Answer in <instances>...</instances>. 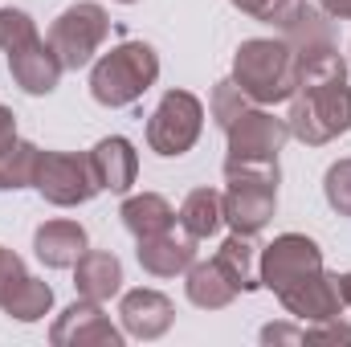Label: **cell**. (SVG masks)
<instances>
[{
  "label": "cell",
  "instance_id": "cell-6",
  "mask_svg": "<svg viewBox=\"0 0 351 347\" xmlns=\"http://www.w3.org/2000/svg\"><path fill=\"white\" fill-rule=\"evenodd\" d=\"M33 188L53 208H78V204H90L102 192L98 176L90 168V156H78V152H41Z\"/></svg>",
  "mask_w": 351,
  "mask_h": 347
},
{
  "label": "cell",
  "instance_id": "cell-27",
  "mask_svg": "<svg viewBox=\"0 0 351 347\" xmlns=\"http://www.w3.org/2000/svg\"><path fill=\"white\" fill-rule=\"evenodd\" d=\"M237 12H245V16H254V21H262L269 29H286V21L302 8V0H229Z\"/></svg>",
  "mask_w": 351,
  "mask_h": 347
},
{
  "label": "cell",
  "instance_id": "cell-4",
  "mask_svg": "<svg viewBox=\"0 0 351 347\" xmlns=\"http://www.w3.org/2000/svg\"><path fill=\"white\" fill-rule=\"evenodd\" d=\"M110 37V12L94 0H78L70 8H62L45 33V41L53 45V53L62 58L66 70H86L98 58V49Z\"/></svg>",
  "mask_w": 351,
  "mask_h": 347
},
{
  "label": "cell",
  "instance_id": "cell-20",
  "mask_svg": "<svg viewBox=\"0 0 351 347\" xmlns=\"http://www.w3.org/2000/svg\"><path fill=\"white\" fill-rule=\"evenodd\" d=\"M258 246H254V237H245V233H229L221 246H217V254L213 261L221 265V274L237 286V294H254V290H262V274H258Z\"/></svg>",
  "mask_w": 351,
  "mask_h": 347
},
{
  "label": "cell",
  "instance_id": "cell-5",
  "mask_svg": "<svg viewBox=\"0 0 351 347\" xmlns=\"http://www.w3.org/2000/svg\"><path fill=\"white\" fill-rule=\"evenodd\" d=\"M204 131V102L192 90H168L147 119V147L164 160L188 156Z\"/></svg>",
  "mask_w": 351,
  "mask_h": 347
},
{
  "label": "cell",
  "instance_id": "cell-21",
  "mask_svg": "<svg viewBox=\"0 0 351 347\" xmlns=\"http://www.w3.org/2000/svg\"><path fill=\"white\" fill-rule=\"evenodd\" d=\"M184 294L196 311H225L237 298V286L221 274L217 261H192L184 270Z\"/></svg>",
  "mask_w": 351,
  "mask_h": 347
},
{
  "label": "cell",
  "instance_id": "cell-7",
  "mask_svg": "<svg viewBox=\"0 0 351 347\" xmlns=\"http://www.w3.org/2000/svg\"><path fill=\"white\" fill-rule=\"evenodd\" d=\"M315 270H323V250L306 233H278L258 254L262 290H274V294H282L286 286H294L298 278H306Z\"/></svg>",
  "mask_w": 351,
  "mask_h": 347
},
{
  "label": "cell",
  "instance_id": "cell-18",
  "mask_svg": "<svg viewBox=\"0 0 351 347\" xmlns=\"http://www.w3.org/2000/svg\"><path fill=\"white\" fill-rule=\"evenodd\" d=\"M278 37L294 49V58H311V53H323V49H339V45H335L331 16H327L319 4H311V0H302V8L286 21V29H282Z\"/></svg>",
  "mask_w": 351,
  "mask_h": 347
},
{
  "label": "cell",
  "instance_id": "cell-32",
  "mask_svg": "<svg viewBox=\"0 0 351 347\" xmlns=\"http://www.w3.org/2000/svg\"><path fill=\"white\" fill-rule=\"evenodd\" d=\"M262 344H306V331L302 327H290V323H265Z\"/></svg>",
  "mask_w": 351,
  "mask_h": 347
},
{
  "label": "cell",
  "instance_id": "cell-1",
  "mask_svg": "<svg viewBox=\"0 0 351 347\" xmlns=\"http://www.w3.org/2000/svg\"><path fill=\"white\" fill-rule=\"evenodd\" d=\"M286 127H290V139L306 147H327L331 139L351 131L348 58L339 49L298 58V90L290 98Z\"/></svg>",
  "mask_w": 351,
  "mask_h": 347
},
{
  "label": "cell",
  "instance_id": "cell-36",
  "mask_svg": "<svg viewBox=\"0 0 351 347\" xmlns=\"http://www.w3.org/2000/svg\"><path fill=\"white\" fill-rule=\"evenodd\" d=\"M114 4H139V0H114Z\"/></svg>",
  "mask_w": 351,
  "mask_h": 347
},
{
  "label": "cell",
  "instance_id": "cell-29",
  "mask_svg": "<svg viewBox=\"0 0 351 347\" xmlns=\"http://www.w3.org/2000/svg\"><path fill=\"white\" fill-rule=\"evenodd\" d=\"M225 180H254V184H278V160H237L225 156Z\"/></svg>",
  "mask_w": 351,
  "mask_h": 347
},
{
  "label": "cell",
  "instance_id": "cell-14",
  "mask_svg": "<svg viewBox=\"0 0 351 347\" xmlns=\"http://www.w3.org/2000/svg\"><path fill=\"white\" fill-rule=\"evenodd\" d=\"M86 156H90V168L98 176V188H102V192L127 196L131 184L139 180V152H135V143H131L127 135H106V139H98Z\"/></svg>",
  "mask_w": 351,
  "mask_h": 347
},
{
  "label": "cell",
  "instance_id": "cell-26",
  "mask_svg": "<svg viewBox=\"0 0 351 347\" xmlns=\"http://www.w3.org/2000/svg\"><path fill=\"white\" fill-rule=\"evenodd\" d=\"M41 33H37V21L25 12V8H0V49L4 53H16L21 45H29V41H37Z\"/></svg>",
  "mask_w": 351,
  "mask_h": 347
},
{
  "label": "cell",
  "instance_id": "cell-23",
  "mask_svg": "<svg viewBox=\"0 0 351 347\" xmlns=\"http://www.w3.org/2000/svg\"><path fill=\"white\" fill-rule=\"evenodd\" d=\"M0 311H4L8 319H16V323H41V319L53 311V290H49V282L25 274V278L4 294Z\"/></svg>",
  "mask_w": 351,
  "mask_h": 347
},
{
  "label": "cell",
  "instance_id": "cell-24",
  "mask_svg": "<svg viewBox=\"0 0 351 347\" xmlns=\"http://www.w3.org/2000/svg\"><path fill=\"white\" fill-rule=\"evenodd\" d=\"M37 156L41 147L12 135L8 143H0V192H21V188H33V176H37Z\"/></svg>",
  "mask_w": 351,
  "mask_h": 347
},
{
  "label": "cell",
  "instance_id": "cell-11",
  "mask_svg": "<svg viewBox=\"0 0 351 347\" xmlns=\"http://www.w3.org/2000/svg\"><path fill=\"white\" fill-rule=\"evenodd\" d=\"M176 323V307L164 290H152V286H139V290H123L119 294V327L131 335V339H164Z\"/></svg>",
  "mask_w": 351,
  "mask_h": 347
},
{
  "label": "cell",
  "instance_id": "cell-10",
  "mask_svg": "<svg viewBox=\"0 0 351 347\" xmlns=\"http://www.w3.org/2000/svg\"><path fill=\"white\" fill-rule=\"evenodd\" d=\"M225 204V225L233 233L258 237L278 213V184H254V180H225L221 192Z\"/></svg>",
  "mask_w": 351,
  "mask_h": 347
},
{
  "label": "cell",
  "instance_id": "cell-28",
  "mask_svg": "<svg viewBox=\"0 0 351 347\" xmlns=\"http://www.w3.org/2000/svg\"><path fill=\"white\" fill-rule=\"evenodd\" d=\"M323 196H327V204L339 217H351V156L348 160H335L327 168V176H323Z\"/></svg>",
  "mask_w": 351,
  "mask_h": 347
},
{
  "label": "cell",
  "instance_id": "cell-30",
  "mask_svg": "<svg viewBox=\"0 0 351 347\" xmlns=\"http://www.w3.org/2000/svg\"><path fill=\"white\" fill-rule=\"evenodd\" d=\"M25 274H29V270H25L21 254H16V250H8V246H0V302H4V294H8Z\"/></svg>",
  "mask_w": 351,
  "mask_h": 347
},
{
  "label": "cell",
  "instance_id": "cell-13",
  "mask_svg": "<svg viewBox=\"0 0 351 347\" xmlns=\"http://www.w3.org/2000/svg\"><path fill=\"white\" fill-rule=\"evenodd\" d=\"M8 74H12V82L25 90L29 98H45V94L58 90L66 66H62V58L53 53V45H49L45 37H37V41L21 45L16 53H8Z\"/></svg>",
  "mask_w": 351,
  "mask_h": 347
},
{
  "label": "cell",
  "instance_id": "cell-33",
  "mask_svg": "<svg viewBox=\"0 0 351 347\" xmlns=\"http://www.w3.org/2000/svg\"><path fill=\"white\" fill-rule=\"evenodd\" d=\"M319 8H323L331 21H351V0H319Z\"/></svg>",
  "mask_w": 351,
  "mask_h": 347
},
{
  "label": "cell",
  "instance_id": "cell-35",
  "mask_svg": "<svg viewBox=\"0 0 351 347\" xmlns=\"http://www.w3.org/2000/svg\"><path fill=\"white\" fill-rule=\"evenodd\" d=\"M339 298H343V307H351V270L339 274Z\"/></svg>",
  "mask_w": 351,
  "mask_h": 347
},
{
  "label": "cell",
  "instance_id": "cell-16",
  "mask_svg": "<svg viewBox=\"0 0 351 347\" xmlns=\"http://www.w3.org/2000/svg\"><path fill=\"white\" fill-rule=\"evenodd\" d=\"M135 258L143 265V274H152V278H176V274H184L196 261V241L188 233L176 237L172 229H168V233L135 241Z\"/></svg>",
  "mask_w": 351,
  "mask_h": 347
},
{
  "label": "cell",
  "instance_id": "cell-25",
  "mask_svg": "<svg viewBox=\"0 0 351 347\" xmlns=\"http://www.w3.org/2000/svg\"><path fill=\"white\" fill-rule=\"evenodd\" d=\"M250 106H254V102H250V94L237 86L233 78H221V82L213 86V94H208V115H213V123H217L221 131H225L237 115H245Z\"/></svg>",
  "mask_w": 351,
  "mask_h": 347
},
{
  "label": "cell",
  "instance_id": "cell-22",
  "mask_svg": "<svg viewBox=\"0 0 351 347\" xmlns=\"http://www.w3.org/2000/svg\"><path fill=\"white\" fill-rule=\"evenodd\" d=\"M176 225L192 237V241H208L221 225H225V204L217 188H192L180 208H176Z\"/></svg>",
  "mask_w": 351,
  "mask_h": 347
},
{
  "label": "cell",
  "instance_id": "cell-19",
  "mask_svg": "<svg viewBox=\"0 0 351 347\" xmlns=\"http://www.w3.org/2000/svg\"><path fill=\"white\" fill-rule=\"evenodd\" d=\"M119 217H123V229L143 241V237H156V233H168L176 225V208L168 196L160 192H135L119 204Z\"/></svg>",
  "mask_w": 351,
  "mask_h": 347
},
{
  "label": "cell",
  "instance_id": "cell-31",
  "mask_svg": "<svg viewBox=\"0 0 351 347\" xmlns=\"http://www.w3.org/2000/svg\"><path fill=\"white\" fill-rule=\"evenodd\" d=\"M302 331H306V344H315V339H331V344H351V327H348V323H339V319H327V323H306Z\"/></svg>",
  "mask_w": 351,
  "mask_h": 347
},
{
  "label": "cell",
  "instance_id": "cell-17",
  "mask_svg": "<svg viewBox=\"0 0 351 347\" xmlns=\"http://www.w3.org/2000/svg\"><path fill=\"white\" fill-rule=\"evenodd\" d=\"M74 290L94 302H110L123 294V261L110 250H86L74 261Z\"/></svg>",
  "mask_w": 351,
  "mask_h": 347
},
{
  "label": "cell",
  "instance_id": "cell-12",
  "mask_svg": "<svg viewBox=\"0 0 351 347\" xmlns=\"http://www.w3.org/2000/svg\"><path fill=\"white\" fill-rule=\"evenodd\" d=\"M278 302L286 307V315L302 319V323H327V319H339L343 311V298H339V274H331L327 265L298 278L294 286H286L278 294Z\"/></svg>",
  "mask_w": 351,
  "mask_h": 347
},
{
  "label": "cell",
  "instance_id": "cell-3",
  "mask_svg": "<svg viewBox=\"0 0 351 347\" xmlns=\"http://www.w3.org/2000/svg\"><path fill=\"white\" fill-rule=\"evenodd\" d=\"M233 82L254 106L290 102L298 90V58L282 37H250L233 53Z\"/></svg>",
  "mask_w": 351,
  "mask_h": 347
},
{
  "label": "cell",
  "instance_id": "cell-9",
  "mask_svg": "<svg viewBox=\"0 0 351 347\" xmlns=\"http://www.w3.org/2000/svg\"><path fill=\"white\" fill-rule=\"evenodd\" d=\"M127 331L110 323V315L102 311V302L94 298H74L49 327V344L53 347H78V344H106V347H123Z\"/></svg>",
  "mask_w": 351,
  "mask_h": 347
},
{
  "label": "cell",
  "instance_id": "cell-15",
  "mask_svg": "<svg viewBox=\"0 0 351 347\" xmlns=\"http://www.w3.org/2000/svg\"><path fill=\"white\" fill-rule=\"evenodd\" d=\"M90 250L86 229L70 217H53L33 229V254L45 270H74V261Z\"/></svg>",
  "mask_w": 351,
  "mask_h": 347
},
{
  "label": "cell",
  "instance_id": "cell-8",
  "mask_svg": "<svg viewBox=\"0 0 351 347\" xmlns=\"http://www.w3.org/2000/svg\"><path fill=\"white\" fill-rule=\"evenodd\" d=\"M286 139H290V127L269 106H250L225 127V147L237 160H278Z\"/></svg>",
  "mask_w": 351,
  "mask_h": 347
},
{
  "label": "cell",
  "instance_id": "cell-34",
  "mask_svg": "<svg viewBox=\"0 0 351 347\" xmlns=\"http://www.w3.org/2000/svg\"><path fill=\"white\" fill-rule=\"evenodd\" d=\"M12 135H16V115H12V110L0 102V143H8Z\"/></svg>",
  "mask_w": 351,
  "mask_h": 347
},
{
  "label": "cell",
  "instance_id": "cell-2",
  "mask_svg": "<svg viewBox=\"0 0 351 347\" xmlns=\"http://www.w3.org/2000/svg\"><path fill=\"white\" fill-rule=\"evenodd\" d=\"M160 82V53L147 41H119L90 62V98L106 110L135 106Z\"/></svg>",
  "mask_w": 351,
  "mask_h": 347
}]
</instances>
